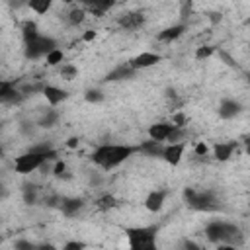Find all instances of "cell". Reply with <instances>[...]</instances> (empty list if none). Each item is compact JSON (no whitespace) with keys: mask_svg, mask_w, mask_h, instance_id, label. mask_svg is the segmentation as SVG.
I'll use <instances>...</instances> for the list:
<instances>
[{"mask_svg":"<svg viewBox=\"0 0 250 250\" xmlns=\"http://www.w3.org/2000/svg\"><path fill=\"white\" fill-rule=\"evenodd\" d=\"M170 123L176 125V127H184V125H186V115H184V113H174Z\"/></svg>","mask_w":250,"mask_h":250,"instance_id":"d590c367","label":"cell"},{"mask_svg":"<svg viewBox=\"0 0 250 250\" xmlns=\"http://www.w3.org/2000/svg\"><path fill=\"white\" fill-rule=\"evenodd\" d=\"M84 205H86V201L82 197H61L59 209L62 211L64 217H76L84 209Z\"/></svg>","mask_w":250,"mask_h":250,"instance_id":"4fadbf2b","label":"cell"},{"mask_svg":"<svg viewBox=\"0 0 250 250\" xmlns=\"http://www.w3.org/2000/svg\"><path fill=\"white\" fill-rule=\"evenodd\" d=\"M55 47H57V41H55L53 37H49V35H41V33H39L37 37L25 41L23 55H25L27 61H39V59H43L49 51H53Z\"/></svg>","mask_w":250,"mask_h":250,"instance_id":"5b68a950","label":"cell"},{"mask_svg":"<svg viewBox=\"0 0 250 250\" xmlns=\"http://www.w3.org/2000/svg\"><path fill=\"white\" fill-rule=\"evenodd\" d=\"M84 20H86V8L74 6V8L68 12V23H70V25H80Z\"/></svg>","mask_w":250,"mask_h":250,"instance_id":"d4e9b609","label":"cell"},{"mask_svg":"<svg viewBox=\"0 0 250 250\" xmlns=\"http://www.w3.org/2000/svg\"><path fill=\"white\" fill-rule=\"evenodd\" d=\"M184 31H186V23H176V25H170V27H166V29H162L160 33H158V41H162V43H172V41H176L178 37H182L184 35Z\"/></svg>","mask_w":250,"mask_h":250,"instance_id":"ac0fdd59","label":"cell"},{"mask_svg":"<svg viewBox=\"0 0 250 250\" xmlns=\"http://www.w3.org/2000/svg\"><path fill=\"white\" fill-rule=\"evenodd\" d=\"M45 162H49L43 154H35V152H23L21 156H18L16 158V162H14V168H16V172L18 174H21V176H25V174H31V172H35V170H39Z\"/></svg>","mask_w":250,"mask_h":250,"instance_id":"8992f818","label":"cell"},{"mask_svg":"<svg viewBox=\"0 0 250 250\" xmlns=\"http://www.w3.org/2000/svg\"><path fill=\"white\" fill-rule=\"evenodd\" d=\"M117 23L127 31H135L145 23V14L143 12H135V10L123 12V14L117 16Z\"/></svg>","mask_w":250,"mask_h":250,"instance_id":"8fae6325","label":"cell"},{"mask_svg":"<svg viewBox=\"0 0 250 250\" xmlns=\"http://www.w3.org/2000/svg\"><path fill=\"white\" fill-rule=\"evenodd\" d=\"M66 145H68V146H76V145H78V139H76V137H72V139H68V143H66Z\"/></svg>","mask_w":250,"mask_h":250,"instance_id":"ee69618b","label":"cell"},{"mask_svg":"<svg viewBox=\"0 0 250 250\" xmlns=\"http://www.w3.org/2000/svg\"><path fill=\"white\" fill-rule=\"evenodd\" d=\"M27 150H29V152H35V154H43L47 160H53V158L57 156V150H55V146H53L49 141L35 143V145H31Z\"/></svg>","mask_w":250,"mask_h":250,"instance_id":"ffe728a7","label":"cell"},{"mask_svg":"<svg viewBox=\"0 0 250 250\" xmlns=\"http://www.w3.org/2000/svg\"><path fill=\"white\" fill-rule=\"evenodd\" d=\"M6 188H4V184H0V197H6Z\"/></svg>","mask_w":250,"mask_h":250,"instance_id":"f6af8a7d","label":"cell"},{"mask_svg":"<svg viewBox=\"0 0 250 250\" xmlns=\"http://www.w3.org/2000/svg\"><path fill=\"white\" fill-rule=\"evenodd\" d=\"M41 92H43V96H45V100H47V104H49L51 107L61 105V104H62V102H66V100H68V96H70L64 88L55 86V84H45V86L41 88Z\"/></svg>","mask_w":250,"mask_h":250,"instance_id":"9c48e42d","label":"cell"},{"mask_svg":"<svg viewBox=\"0 0 250 250\" xmlns=\"http://www.w3.org/2000/svg\"><path fill=\"white\" fill-rule=\"evenodd\" d=\"M55 0H27V6L31 8V12H35L37 16H45L51 8H53Z\"/></svg>","mask_w":250,"mask_h":250,"instance_id":"cb8c5ba5","label":"cell"},{"mask_svg":"<svg viewBox=\"0 0 250 250\" xmlns=\"http://www.w3.org/2000/svg\"><path fill=\"white\" fill-rule=\"evenodd\" d=\"M12 6H21V4H27V0H10Z\"/></svg>","mask_w":250,"mask_h":250,"instance_id":"7bdbcfd3","label":"cell"},{"mask_svg":"<svg viewBox=\"0 0 250 250\" xmlns=\"http://www.w3.org/2000/svg\"><path fill=\"white\" fill-rule=\"evenodd\" d=\"M115 205H117V203H115V197L109 195V193H105V195H102V197L96 199V207H98L100 211H109V209H113Z\"/></svg>","mask_w":250,"mask_h":250,"instance_id":"83f0119b","label":"cell"},{"mask_svg":"<svg viewBox=\"0 0 250 250\" xmlns=\"http://www.w3.org/2000/svg\"><path fill=\"white\" fill-rule=\"evenodd\" d=\"M14 248L16 250H33V248H37V244L35 242H29V240H16L14 242Z\"/></svg>","mask_w":250,"mask_h":250,"instance_id":"e575fe53","label":"cell"},{"mask_svg":"<svg viewBox=\"0 0 250 250\" xmlns=\"http://www.w3.org/2000/svg\"><path fill=\"white\" fill-rule=\"evenodd\" d=\"M61 78H64V80H74L76 76H78V68L74 66V64H61Z\"/></svg>","mask_w":250,"mask_h":250,"instance_id":"4dcf8cb0","label":"cell"},{"mask_svg":"<svg viewBox=\"0 0 250 250\" xmlns=\"http://www.w3.org/2000/svg\"><path fill=\"white\" fill-rule=\"evenodd\" d=\"M205 236L209 242H215L217 246H238L242 242V230L234 223L227 221H211L205 227Z\"/></svg>","mask_w":250,"mask_h":250,"instance_id":"7a4b0ae2","label":"cell"},{"mask_svg":"<svg viewBox=\"0 0 250 250\" xmlns=\"http://www.w3.org/2000/svg\"><path fill=\"white\" fill-rule=\"evenodd\" d=\"M23 98V94L16 88L14 80H4L0 78V104H16Z\"/></svg>","mask_w":250,"mask_h":250,"instance_id":"30bf717a","label":"cell"},{"mask_svg":"<svg viewBox=\"0 0 250 250\" xmlns=\"http://www.w3.org/2000/svg\"><path fill=\"white\" fill-rule=\"evenodd\" d=\"M62 59H64V53H62L59 47H55L53 51H49V53L45 55L47 66H57V64H62Z\"/></svg>","mask_w":250,"mask_h":250,"instance_id":"4316f807","label":"cell"},{"mask_svg":"<svg viewBox=\"0 0 250 250\" xmlns=\"http://www.w3.org/2000/svg\"><path fill=\"white\" fill-rule=\"evenodd\" d=\"M39 35V31H37V23L35 21H25L23 25H21V37H23V43L25 41H29V39H33V37H37Z\"/></svg>","mask_w":250,"mask_h":250,"instance_id":"484cf974","label":"cell"},{"mask_svg":"<svg viewBox=\"0 0 250 250\" xmlns=\"http://www.w3.org/2000/svg\"><path fill=\"white\" fill-rule=\"evenodd\" d=\"M125 236L131 250H152L156 246L158 227L146 225V227H127Z\"/></svg>","mask_w":250,"mask_h":250,"instance_id":"3957f363","label":"cell"},{"mask_svg":"<svg viewBox=\"0 0 250 250\" xmlns=\"http://www.w3.org/2000/svg\"><path fill=\"white\" fill-rule=\"evenodd\" d=\"M217 111H219V117H221V119H234L236 115H240V111H242V104H240L238 100L225 98V100H221Z\"/></svg>","mask_w":250,"mask_h":250,"instance_id":"7c38bea8","label":"cell"},{"mask_svg":"<svg viewBox=\"0 0 250 250\" xmlns=\"http://www.w3.org/2000/svg\"><path fill=\"white\" fill-rule=\"evenodd\" d=\"M184 199L195 211H217L221 207L219 205V197L209 189L197 191L193 188H186L184 189Z\"/></svg>","mask_w":250,"mask_h":250,"instance_id":"277c9868","label":"cell"},{"mask_svg":"<svg viewBox=\"0 0 250 250\" xmlns=\"http://www.w3.org/2000/svg\"><path fill=\"white\" fill-rule=\"evenodd\" d=\"M211 20H213V21H217V20H221V14H211Z\"/></svg>","mask_w":250,"mask_h":250,"instance_id":"bcb514c9","label":"cell"},{"mask_svg":"<svg viewBox=\"0 0 250 250\" xmlns=\"http://www.w3.org/2000/svg\"><path fill=\"white\" fill-rule=\"evenodd\" d=\"M35 125H37V123H33V121H21V123H20V131H21L23 135H27V137H29V135H33Z\"/></svg>","mask_w":250,"mask_h":250,"instance_id":"836d02e7","label":"cell"},{"mask_svg":"<svg viewBox=\"0 0 250 250\" xmlns=\"http://www.w3.org/2000/svg\"><path fill=\"white\" fill-rule=\"evenodd\" d=\"M53 174H55L57 178H70L68 168H66V162H62V160H57V162H55V166H53Z\"/></svg>","mask_w":250,"mask_h":250,"instance_id":"1f68e13d","label":"cell"},{"mask_svg":"<svg viewBox=\"0 0 250 250\" xmlns=\"http://www.w3.org/2000/svg\"><path fill=\"white\" fill-rule=\"evenodd\" d=\"M0 131H2V123H0Z\"/></svg>","mask_w":250,"mask_h":250,"instance_id":"7dc6e473","label":"cell"},{"mask_svg":"<svg viewBox=\"0 0 250 250\" xmlns=\"http://www.w3.org/2000/svg\"><path fill=\"white\" fill-rule=\"evenodd\" d=\"M59 203H61V197H59L57 193L45 197V205H49V207H59Z\"/></svg>","mask_w":250,"mask_h":250,"instance_id":"74e56055","label":"cell"},{"mask_svg":"<svg viewBox=\"0 0 250 250\" xmlns=\"http://www.w3.org/2000/svg\"><path fill=\"white\" fill-rule=\"evenodd\" d=\"M113 6H115V0H90V4L86 6V10L92 12L94 16H104Z\"/></svg>","mask_w":250,"mask_h":250,"instance_id":"7402d4cb","label":"cell"},{"mask_svg":"<svg viewBox=\"0 0 250 250\" xmlns=\"http://www.w3.org/2000/svg\"><path fill=\"white\" fill-rule=\"evenodd\" d=\"M86 244L84 242H80V240H70V242H66L62 248L64 250H80V248H84Z\"/></svg>","mask_w":250,"mask_h":250,"instance_id":"8d00e7d4","label":"cell"},{"mask_svg":"<svg viewBox=\"0 0 250 250\" xmlns=\"http://www.w3.org/2000/svg\"><path fill=\"white\" fill-rule=\"evenodd\" d=\"M104 92L100 90V88H88L86 92H84V100L88 102V104H100V102H104Z\"/></svg>","mask_w":250,"mask_h":250,"instance_id":"f1b7e54d","label":"cell"},{"mask_svg":"<svg viewBox=\"0 0 250 250\" xmlns=\"http://www.w3.org/2000/svg\"><path fill=\"white\" fill-rule=\"evenodd\" d=\"M182 246H184V248H195V250L199 248V244H195V242H191V240H182Z\"/></svg>","mask_w":250,"mask_h":250,"instance_id":"b9f144b4","label":"cell"},{"mask_svg":"<svg viewBox=\"0 0 250 250\" xmlns=\"http://www.w3.org/2000/svg\"><path fill=\"white\" fill-rule=\"evenodd\" d=\"M213 53H215V47H211V45H203V47H197V51H195V59H197V61H203V59H209Z\"/></svg>","mask_w":250,"mask_h":250,"instance_id":"d6a6232c","label":"cell"},{"mask_svg":"<svg viewBox=\"0 0 250 250\" xmlns=\"http://www.w3.org/2000/svg\"><path fill=\"white\" fill-rule=\"evenodd\" d=\"M96 35H98V33H96L94 29H86V33L82 35V41H92V39H96Z\"/></svg>","mask_w":250,"mask_h":250,"instance_id":"ab89813d","label":"cell"},{"mask_svg":"<svg viewBox=\"0 0 250 250\" xmlns=\"http://www.w3.org/2000/svg\"><path fill=\"white\" fill-rule=\"evenodd\" d=\"M174 127H176V125H172V123H168V121L152 123V125L148 127V139H152V141H160V143H166Z\"/></svg>","mask_w":250,"mask_h":250,"instance_id":"5bb4252c","label":"cell"},{"mask_svg":"<svg viewBox=\"0 0 250 250\" xmlns=\"http://www.w3.org/2000/svg\"><path fill=\"white\" fill-rule=\"evenodd\" d=\"M162 148H164V143L152 141V139H148V141H145V143L139 145V152H145L146 156H160L162 154Z\"/></svg>","mask_w":250,"mask_h":250,"instance_id":"44dd1931","label":"cell"},{"mask_svg":"<svg viewBox=\"0 0 250 250\" xmlns=\"http://www.w3.org/2000/svg\"><path fill=\"white\" fill-rule=\"evenodd\" d=\"M184 150H186V143H184V141H178V143H168V145H164L160 158H162L166 164H170V166H178V164L182 162Z\"/></svg>","mask_w":250,"mask_h":250,"instance_id":"52a82bcc","label":"cell"},{"mask_svg":"<svg viewBox=\"0 0 250 250\" xmlns=\"http://www.w3.org/2000/svg\"><path fill=\"white\" fill-rule=\"evenodd\" d=\"M135 72H137V70H133V68L129 66V62H127V64H119V66H115L113 70H109V72L105 74V82H121V80H129V78L135 76Z\"/></svg>","mask_w":250,"mask_h":250,"instance_id":"2e32d148","label":"cell"},{"mask_svg":"<svg viewBox=\"0 0 250 250\" xmlns=\"http://www.w3.org/2000/svg\"><path fill=\"white\" fill-rule=\"evenodd\" d=\"M57 123H59V111L55 107L45 109L41 113V117L37 119V127H41V129H53Z\"/></svg>","mask_w":250,"mask_h":250,"instance_id":"d6986e66","label":"cell"},{"mask_svg":"<svg viewBox=\"0 0 250 250\" xmlns=\"http://www.w3.org/2000/svg\"><path fill=\"white\" fill-rule=\"evenodd\" d=\"M219 57H223V59L227 61V64H229V66H234V68H236V62H234V61H232V59H230V57H229L225 51H219Z\"/></svg>","mask_w":250,"mask_h":250,"instance_id":"60d3db41","label":"cell"},{"mask_svg":"<svg viewBox=\"0 0 250 250\" xmlns=\"http://www.w3.org/2000/svg\"><path fill=\"white\" fill-rule=\"evenodd\" d=\"M162 61V55L158 53H152V51H143L139 55H135L131 61H129V66L133 70H145V68H150L154 64H158Z\"/></svg>","mask_w":250,"mask_h":250,"instance_id":"ba28073f","label":"cell"},{"mask_svg":"<svg viewBox=\"0 0 250 250\" xmlns=\"http://www.w3.org/2000/svg\"><path fill=\"white\" fill-rule=\"evenodd\" d=\"M193 12V0H180V21L186 23Z\"/></svg>","mask_w":250,"mask_h":250,"instance_id":"f546056e","label":"cell"},{"mask_svg":"<svg viewBox=\"0 0 250 250\" xmlns=\"http://www.w3.org/2000/svg\"><path fill=\"white\" fill-rule=\"evenodd\" d=\"M234 150H236V143H234V141L217 143V145L213 146V156H215V160H219V162H227V160L234 154Z\"/></svg>","mask_w":250,"mask_h":250,"instance_id":"e0dca14e","label":"cell"},{"mask_svg":"<svg viewBox=\"0 0 250 250\" xmlns=\"http://www.w3.org/2000/svg\"><path fill=\"white\" fill-rule=\"evenodd\" d=\"M21 197H23V203L25 205H35L39 201V188L35 184H23Z\"/></svg>","mask_w":250,"mask_h":250,"instance_id":"603a6c76","label":"cell"},{"mask_svg":"<svg viewBox=\"0 0 250 250\" xmlns=\"http://www.w3.org/2000/svg\"><path fill=\"white\" fill-rule=\"evenodd\" d=\"M207 150H209V148H207L205 143H197V145H195V154H197V156H205Z\"/></svg>","mask_w":250,"mask_h":250,"instance_id":"f35d334b","label":"cell"},{"mask_svg":"<svg viewBox=\"0 0 250 250\" xmlns=\"http://www.w3.org/2000/svg\"><path fill=\"white\" fill-rule=\"evenodd\" d=\"M168 197V191L166 189H152L146 197H145V207L150 211V213H156L164 207V201Z\"/></svg>","mask_w":250,"mask_h":250,"instance_id":"9a60e30c","label":"cell"},{"mask_svg":"<svg viewBox=\"0 0 250 250\" xmlns=\"http://www.w3.org/2000/svg\"><path fill=\"white\" fill-rule=\"evenodd\" d=\"M135 152H139V146L104 143V145H100V146L94 148V152L90 154V160L96 166H100L102 170H113L119 164H123L125 160H129Z\"/></svg>","mask_w":250,"mask_h":250,"instance_id":"6da1fadb","label":"cell"}]
</instances>
